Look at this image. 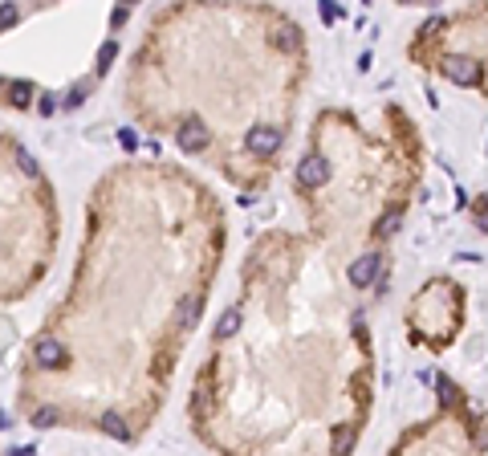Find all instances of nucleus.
I'll return each mask as SVG.
<instances>
[{
    "label": "nucleus",
    "mask_w": 488,
    "mask_h": 456,
    "mask_svg": "<svg viewBox=\"0 0 488 456\" xmlns=\"http://www.w3.org/2000/svg\"><path fill=\"white\" fill-rule=\"evenodd\" d=\"M228 240L224 208L179 163H118L90 192L66 297L21 362L17 411H57L66 432L155 424L175 362L208 310Z\"/></svg>",
    "instance_id": "1"
},
{
    "label": "nucleus",
    "mask_w": 488,
    "mask_h": 456,
    "mask_svg": "<svg viewBox=\"0 0 488 456\" xmlns=\"http://www.w3.org/2000/svg\"><path fill=\"white\" fill-rule=\"evenodd\" d=\"M8 456H37V448H33V444H24V448H13Z\"/></svg>",
    "instance_id": "5"
},
{
    "label": "nucleus",
    "mask_w": 488,
    "mask_h": 456,
    "mask_svg": "<svg viewBox=\"0 0 488 456\" xmlns=\"http://www.w3.org/2000/svg\"><path fill=\"white\" fill-rule=\"evenodd\" d=\"M139 49L175 70L131 57L126 110L179 155L212 163L240 188V204H256L309 82L305 29L265 4H171L151 17Z\"/></svg>",
    "instance_id": "2"
},
{
    "label": "nucleus",
    "mask_w": 488,
    "mask_h": 456,
    "mask_svg": "<svg viewBox=\"0 0 488 456\" xmlns=\"http://www.w3.org/2000/svg\"><path fill=\"white\" fill-rule=\"evenodd\" d=\"M57 233L53 179L13 131H0V306L24 302L45 281Z\"/></svg>",
    "instance_id": "3"
},
{
    "label": "nucleus",
    "mask_w": 488,
    "mask_h": 456,
    "mask_svg": "<svg viewBox=\"0 0 488 456\" xmlns=\"http://www.w3.org/2000/svg\"><path fill=\"white\" fill-rule=\"evenodd\" d=\"M468 318V293L460 281L452 277H431L427 286L411 297V306L403 314V326H407V342L427 351V355H443L460 330H464Z\"/></svg>",
    "instance_id": "4"
}]
</instances>
